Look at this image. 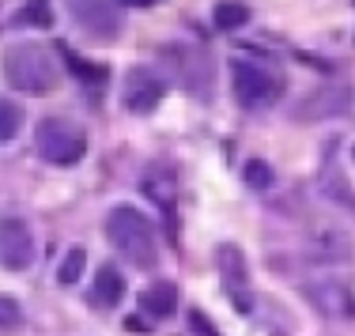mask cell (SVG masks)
Here are the masks:
<instances>
[{"label":"cell","instance_id":"cell-8","mask_svg":"<svg viewBox=\"0 0 355 336\" xmlns=\"http://www.w3.org/2000/svg\"><path fill=\"white\" fill-rule=\"evenodd\" d=\"M163 95H166V87H163V80H159L151 69H129L125 72V80H121V103L129 106L132 114H151L159 103H163Z\"/></svg>","mask_w":355,"mask_h":336},{"label":"cell","instance_id":"cell-3","mask_svg":"<svg viewBox=\"0 0 355 336\" xmlns=\"http://www.w3.org/2000/svg\"><path fill=\"white\" fill-rule=\"evenodd\" d=\"M35 148L46 163L53 166H76L87 155V132L72 117H42L35 129Z\"/></svg>","mask_w":355,"mask_h":336},{"label":"cell","instance_id":"cell-22","mask_svg":"<svg viewBox=\"0 0 355 336\" xmlns=\"http://www.w3.org/2000/svg\"><path fill=\"white\" fill-rule=\"evenodd\" d=\"M352 155H355V151H352Z\"/></svg>","mask_w":355,"mask_h":336},{"label":"cell","instance_id":"cell-2","mask_svg":"<svg viewBox=\"0 0 355 336\" xmlns=\"http://www.w3.org/2000/svg\"><path fill=\"white\" fill-rule=\"evenodd\" d=\"M106 238L117 246V254L137 268H155L159 265V246L148 215L137 212L132 204H117L106 215Z\"/></svg>","mask_w":355,"mask_h":336},{"label":"cell","instance_id":"cell-9","mask_svg":"<svg viewBox=\"0 0 355 336\" xmlns=\"http://www.w3.org/2000/svg\"><path fill=\"white\" fill-rule=\"evenodd\" d=\"M352 106V91L348 87H318L295 106V121L314 125V121H329V117L344 114Z\"/></svg>","mask_w":355,"mask_h":336},{"label":"cell","instance_id":"cell-5","mask_svg":"<svg viewBox=\"0 0 355 336\" xmlns=\"http://www.w3.org/2000/svg\"><path fill=\"white\" fill-rule=\"evenodd\" d=\"M69 15L91 42L110 46V42L121 38L125 23H121V12H117L110 0H69Z\"/></svg>","mask_w":355,"mask_h":336},{"label":"cell","instance_id":"cell-11","mask_svg":"<svg viewBox=\"0 0 355 336\" xmlns=\"http://www.w3.org/2000/svg\"><path fill=\"white\" fill-rule=\"evenodd\" d=\"M91 291H95V302H98V306H117V302L125 299V276L117 272L114 265H103V268L95 272Z\"/></svg>","mask_w":355,"mask_h":336},{"label":"cell","instance_id":"cell-14","mask_svg":"<svg viewBox=\"0 0 355 336\" xmlns=\"http://www.w3.org/2000/svg\"><path fill=\"white\" fill-rule=\"evenodd\" d=\"M314 254L321 257V261H344V257H348L352 249H348V242H344V234H336V231H321V234H318V242H314Z\"/></svg>","mask_w":355,"mask_h":336},{"label":"cell","instance_id":"cell-19","mask_svg":"<svg viewBox=\"0 0 355 336\" xmlns=\"http://www.w3.org/2000/svg\"><path fill=\"white\" fill-rule=\"evenodd\" d=\"M23 321V310L12 295H0V329H15Z\"/></svg>","mask_w":355,"mask_h":336},{"label":"cell","instance_id":"cell-12","mask_svg":"<svg viewBox=\"0 0 355 336\" xmlns=\"http://www.w3.org/2000/svg\"><path fill=\"white\" fill-rule=\"evenodd\" d=\"M140 302H144V310H148L151 317H171L178 310V288L166 283V280H159V283H151V288L144 291Z\"/></svg>","mask_w":355,"mask_h":336},{"label":"cell","instance_id":"cell-10","mask_svg":"<svg viewBox=\"0 0 355 336\" xmlns=\"http://www.w3.org/2000/svg\"><path fill=\"white\" fill-rule=\"evenodd\" d=\"M306 299L314 302L325 314H355V299L344 283L336 280H321V283H306Z\"/></svg>","mask_w":355,"mask_h":336},{"label":"cell","instance_id":"cell-16","mask_svg":"<svg viewBox=\"0 0 355 336\" xmlns=\"http://www.w3.org/2000/svg\"><path fill=\"white\" fill-rule=\"evenodd\" d=\"M246 186L250 189H257V193H265V189H272V182H276V174H272V166L265 163V159H250L246 163Z\"/></svg>","mask_w":355,"mask_h":336},{"label":"cell","instance_id":"cell-13","mask_svg":"<svg viewBox=\"0 0 355 336\" xmlns=\"http://www.w3.org/2000/svg\"><path fill=\"white\" fill-rule=\"evenodd\" d=\"M246 19H250V8L242 4V0H219V4L212 8L216 30H239Z\"/></svg>","mask_w":355,"mask_h":336},{"label":"cell","instance_id":"cell-1","mask_svg":"<svg viewBox=\"0 0 355 336\" xmlns=\"http://www.w3.org/2000/svg\"><path fill=\"white\" fill-rule=\"evenodd\" d=\"M4 80L23 95L46 98L57 91V61L38 42H15L4 49Z\"/></svg>","mask_w":355,"mask_h":336},{"label":"cell","instance_id":"cell-7","mask_svg":"<svg viewBox=\"0 0 355 336\" xmlns=\"http://www.w3.org/2000/svg\"><path fill=\"white\" fill-rule=\"evenodd\" d=\"M35 261V234L19 215H0V265L8 272H23Z\"/></svg>","mask_w":355,"mask_h":336},{"label":"cell","instance_id":"cell-15","mask_svg":"<svg viewBox=\"0 0 355 336\" xmlns=\"http://www.w3.org/2000/svg\"><path fill=\"white\" fill-rule=\"evenodd\" d=\"M23 129V110L19 103H12V98H0V144H8V140H15Z\"/></svg>","mask_w":355,"mask_h":336},{"label":"cell","instance_id":"cell-20","mask_svg":"<svg viewBox=\"0 0 355 336\" xmlns=\"http://www.w3.org/2000/svg\"><path fill=\"white\" fill-rule=\"evenodd\" d=\"M193 325H197V329H200V336H216V329H212V325H208V321H205V317H200V314H193Z\"/></svg>","mask_w":355,"mask_h":336},{"label":"cell","instance_id":"cell-18","mask_svg":"<svg viewBox=\"0 0 355 336\" xmlns=\"http://www.w3.org/2000/svg\"><path fill=\"white\" fill-rule=\"evenodd\" d=\"M83 265H87V254L83 249H69V257L61 261V268H57V280L61 283H76L83 272Z\"/></svg>","mask_w":355,"mask_h":336},{"label":"cell","instance_id":"cell-21","mask_svg":"<svg viewBox=\"0 0 355 336\" xmlns=\"http://www.w3.org/2000/svg\"><path fill=\"white\" fill-rule=\"evenodd\" d=\"M137 4H159V0H137Z\"/></svg>","mask_w":355,"mask_h":336},{"label":"cell","instance_id":"cell-4","mask_svg":"<svg viewBox=\"0 0 355 336\" xmlns=\"http://www.w3.org/2000/svg\"><path fill=\"white\" fill-rule=\"evenodd\" d=\"M231 87L239 106L246 110H265V106L280 103L284 95V76L272 64H261V61H234L231 69Z\"/></svg>","mask_w":355,"mask_h":336},{"label":"cell","instance_id":"cell-6","mask_svg":"<svg viewBox=\"0 0 355 336\" xmlns=\"http://www.w3.org/2000/svg\"><path fill=\"white\" fill-rule=\"evenodd\" d=\"M216 268H219V276H223L227 295L234 299V310L250 314V310H253V295H250V268H246V257H242V249L234 246V242H223V246L216 249Z\"/></svg>","mask_w":355,"mask_h":336},{"label":"cell","instance_id":"cell-17","mask_svg":"<svg viewBox=\"0 0 355 336\" xmlns=\"http://www.w3.org/2000/svg\"><path fill=\"white\" fill-rule=\"evenodd\" d=\"M19 23H27V27H49V23H53L49 0H27V8L19 12Z\"/></svg>","mask_w":355,"mask_h":336}]
</instances>
